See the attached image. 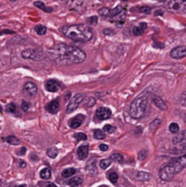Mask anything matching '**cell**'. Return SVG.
Returning a JSON list of instances; mask_svg holds the SVG:
<instances>
[{
    "label": "cell",
    "mask_w": 186,
    "mask_h": 187,
    "mask_svg": "<svg viewBox=\"0 0 186 187\" xmlns=\"http://www.w3.org/2000/svg\"><path fill=\"white\" fill-rule=\"evenodd\" d=\"M150 88L144 90L143 91H142L139 96H137L132 102L131 103L130 106V115L131 117H132L133 119H141L145 111H146V108H147V104H148V99H149V95H150Z\"/></svg>",
    "instance_id": "4"
},
{
    "label": "cell",
    "mask_w": 186,
    "mask_h": 187,
    "mask_svg": "<svg viewBox=\"0 0 186 187\" xmlns=\"http://www.w3.org/2000/svg\"><path fill=\"white\" fill-rule=\"evenodd\" d=\"M147 28V24L145 22H142L138 26H134L132 29V33L135 36H141L143 34V32L145 31V29Z\"/></svg>",
    "instance_id": "16"
},
{
    "label": "cell",
    "mask_w": 186,
    "mask_h": 187,
    "mask_svg": "<svg viewBox=\"0 0 186 187\" xmlns=\"http://www.w3.org/2000/svg\"><path fill=\"white\" fill-rule=\"evenodd\" d=\"M21 108L24 111H27L30 108V103L26 101H22V105H21Z\"/></svg>",
    "instance_id": "35"
},
{
    "label": "cell",
    "mask_w": 186,
    "mask_h": 187,
    "mask_svg": "<svg viewBox=\"0 0 186 187\" xmlns=\"http://www.w3.org/2000/svg\"><path fill=\"white\" fill-rule=\"evenodd\" d=\"M180 102L183 106L186 107V91H184L180 97Z\"/></svg>",
    "instance_id": "37"
},
{
    "label": "cell",
    "mask_w": 186,
    "mask_h": 187,
    "mask_svg": "<svg viewBox=\"0 0 186 187\" xmlns=\"http://www.w3.org/2000/svg\"><path fill=\"white\" fill-rule=\"evenodd\" d=\"M61 32L68 38L79 42H88L93 37L91 28L82 24L63 26L61 28Z\"/></svg>",
    "instance_id": "2"
},
{
    "label": "cell",
    "mask_w": 186,
    "mask_h": 187,
    "mask_svg": "<svg viewBox=\"0 0 186 187\" xmlns=\"http://www.w3.org/2000/svg\"><path fill=\"white\" fill-rule=\"evenodd\" d=\"M84 99H85V94L83 93H78L72 99H70V101L67 107V113H71L74 111H76L78 107L82 103Z\"/></svg>",
    "instance_id": "7"
},
{
    "label": "cell",
    "mask_w": 186,
    "mask_h": 187,
    "mask_svg": "<svg viewBox=\"0 0 186 187\" xmlns=\"http://www.w3.org/2000/svg\"><path fill=\"white\" fill-rule=\"evenodd\" d=\"M22 58L33 59V60H42L46 58L45 53L37 48H27L22 51L21 53Z\"/></svg>",
    "instance_id": "6"
},
{
    "label": "cell",
    "mask_w": 186,
    "mask_h": 187,
    "mask_svg": "<svg viewBox=\"0 0 186 187\" xmlns=\"http://www.w3.org/2000/svg\"><path fill=\"white\" fill-rule=\"evenodd\" d=\"M88 21L90 25H96L98 22V18H97V16H91L88 19Z\"/></svg>",
    "instance_id": "40"
},
{
    "label": "cell",
    "mask_w": 186,
    "mask_h": 187,
    "mask_svg": "<svg viewBox=\"0 0 186 187\" xmlns=\"http://www.w3.org/2000/svg\"><path fill=\"white\" fill-rule=\"evenodd\" d=\"M5 142L7 143H9V144H12V145H18V144H20V140L17 139L16 136H12V135L7 136L5 138Z\"/></svg>",
    "instance_id": "23"
},
{
    "label": "cell",
    "mask_w": 186,
    "mask_h": 187,
    "mask_svg": "<svg viewBox=\"0 0 186 187\" xmlns=\"http://www.w3.org/2000/svg\"><path fill=\"white\" fill-rule=\"evenodd\" d=\"M103 34L106 35V36H111V35L114 34V31L112 29H111V28H105L103 30Z\"/></svg>",
    "instance_id": "41"
},
{
    "label": "cell",
    "mask_w": 186,
    "mask_h": 187,
    "mask_svg": "<svg viewBox=\"0 0 186 187\" xmlns=\"http://www.w3.org/2000/svg\"><path fill=\"white\" fill-rule=\"evenodd\" d=\"M23 90H24L25 93H26V94H28L30 96H34L37 92V85L35 83L29 81V82H26L24 85Z\"/></svg>",
    "instance_id": "12"
},
{
    "label": "cell",
    "mask_w": 186,
    "mask_h": 187,
    "mask_svg": "<svg viewBox=\"0 0 186 187\" xmlns=\"http://www.w3.org/2000/svg\"><path fill=\"white\" fill-rule=\"evenodd\" d=\"M30 160L33 161V162H34V161L37 162V161H38V157H37V155H35V154H31V155H30Z\"/></svg>",
    "instance_id": "46"
},
{
    "label": "cell",
    "mask_w": 186,
    "mask_h": 187,
    "mask_svg": "<svg viewBox=\"0 0 186 187\" xmlns=\"http://www.w3.org/2000/svg\"><path fill=\"white\" fill-rule=\"evenodd\" d=\"M77 153L79 160H85L89 155V145L88 144L80 145L77 150Z\"/></svg>",
    "instance_id": "14"
},
{
    "label": "cell",
    "mask_w": 186,
    "mask_h": 187,
    "mask_svg": "<svg viewBox=\"0 0 186 187\" xmlns=\"http://www.w3.org/2000/svg\"><path fill=\"white\" fill-rule=\"evenodd\" d=\"M38 185H40V186H49V185L55 186V184L50 183V182H39V183H38Z\"/></svg>",
    "instance_id": "42"
},
{
    "label": "cell",
    "mask_w": 186,
    "mask_h": 187,
    "mask_svg": "<svg viewBox=\"0 0 186 187\" xmlns=\"http://www.w3.org/2000/svg\"><path fill=\"white\" fill-rule=\"evenodd\" d=\"M75 174H76V170L74 168H67L62 172L61 175L64 178H69L72 175H74Z\"/></svg>",
    "instance_id": "24"
},
{
    "label": "cell",
    "mask_w": 186,
    "mask_h": 187,
    "mask_svg": "<svg viewBox=\"0 0 186 187\" xmlns=\"http://www.w3.org/2000/svg\"><path fill=\"white\" fill-rule=\"evenodd\" d=\"M34 5H35L37 7H38L39 9H41V10H43L44 12H46V13H51V12H52V8L46 6L45 4H44L43 2H41V1H36V2L34 3Z\"/></svg>",
    "instance_id": "19"
},
{
    "label": "cell",
    "mask_w": 186,
    "mask_h": 187,
    "mask_svg": "<svg viewBox=\"0 0 186 187\" xmlns=\"http://www.w3.org/2000/svg\"><path fill=\"white\" fill-rule=\"evenodd\" d=\"M171 57L176 59H180L186 57V46H179L172 49L170 53Z\"/></svg>",
    "instance_id": "9"
},
{
    "label": "cell",
    "mask_w": 186,
    "mask_h": 187,
    "mask_svg": "<svg viewBox=\"0 0 186 187\" xmlns=\"http://www.w3.org/2000/svg\"><path fill=\"white\" fill-rule=\"evenodd\" d=\"M46 110H47L48 112L52 113V114L57 113V112L59 111V102H58V101L55 100V101H50L48 104H47Z\"/></svg>",
    "instance_id": "15"
},
{
    "label": "cell",
    "mask_w": 186,
    "mask_h": 187,
    "mask_svg": "<svg viewBox=\"0 0 186 187\" xmlns=\"http://www.w3.org/2000/svg\"><path fill=\"white\" fill-rule=\"evenodd\" d=\"M103 131H104L105 132H107V133H112V132H115V128H114L113 126L108 124V125H105V126L103 127Z\"/></svg>",
    "instance_id": "34"
},
{
    "label": "cell",
    "mask_w": 186,
    "mask_h": 187,
    "mask_svg": "<svg viewBox=\"0 0 186 187\" xmlns=\"http://www.w3.org/2000/svg\"><path fill=\"white\" fill-rule=\"evenodd\" d=\"M45 88L49 92H57L59 90V85L55 79H49L46 82Z\"/></svg>",
    "instance_id": "13"
},
{
    "label": "cell",
    "mask_w": 186,
    "mask_h": 187,
    "mask_svg": "<svg viewBox=\"0 0 186 187\" xmlns=\"http://www.w3.org/2000/svg\"><path fill=\"white\" fill-rule=\"evenodd\" d=\"M94 137H95L97 140H103V139H105L106 135H105V133H104V131L96 129V130L94 131Z\"/></svg>",
    "instance_id": "25"
},
{
    "label": "cell",
    "mask_w": 186,
    "mask_h": 187,
    "mask_svg": "<svg viewBox=\"0 0 186 187\" xmlns=\"http://www.w3.org/2000/svg\"><path fill=\"white\" fill-rule=\"evenodd\" d=\"M153 101L154 105H155L156 107H158L160 110H162V111H166L167 106H166L165 102H164L160 97H153Z\"/></svg>",
    "instance_id": "17"
},
{
    "label": "cell",
    "mask_w": 186,
    "mask_h": 187,
    "mask_svg": "<svg viewBox=\"0 0 186 187\" xmlns=\"http://www.w3.org/2000/svg\"><path fill=\"white\" fill-rule=\"evenodd\" d=\"M68 5H69V6H71L73 9L77 6V7H79V5H82V0H63Z\"/></svg>",
    "instance_id": "22"
},
{
    "label": "cell",
    "mask_w": 186,
    "mask_h": 187,
    "mask_svg": "<svg viewBox=\"0 0 186 187\" xmlns=\"http://www.w3.org/2000/svg\"><path fill=\"white\" fill-rule=\"evenodd\" d=\"M111 159H104V160H101L100 163V168L102 169H107L111 164Z\"/></svg>",
    "instance_id": "29"
},
{
    "label": "cell",
    "mask_w": 186,
    "mask_h": 187,
    "mask_svg": "<svg viewBox=\"0 0 186 187\" xmlns=\"http://www.w3.org/2000/svg\"><path fill=\"white\" fill-rule=\"evenodd\" d=\"M5 110H6V111H7V112L14 113V112L16 111V105H15L14 103H9V104L6 106Z\"/></svg>",
    "instance_id": "33"
},
{
    "label": "cell",
    "mask_w": 186,
    "mask_h": 187,
    "mask_svg": "<svg viewBox=\"0 0 186 187\" xmlns=\"http://www.w3.org/2000/svg\"><path fill=\"white\" fill-rule=\"evenodd\" d=\"M186 168V154L172 160L160 168L159 175L163 181H171L177 174Z\"/></svg>",
    "instance_id": "3"
},
{
    "label": "cell",
    "mask_w": 186,
    "mask_h": 187,
    "mask_svg": "<svg viewBox=\"0 0 186 187\" xmlns=\"http://www.w3.org/2000/svg\"><path fill=\"white\" fill-rule=\"evenodd\" d=\"M84 120H85V116H84L83 114H79V115L75 116L74 118H72V119L69 121L68 125H69L70 128L76 129V128L79 127V126L83 123Z\"/></svg>",
    "instance_id": "11"
},
{
    "label": "cell",
    "mask_w": 186,
    "mask_h": 187,
    "mask_svg": "<svg viewBox=\"0 0 186 187\" xmlns=\"http://www.w3.org/2000/svg\"><path fill=\"white\" fill-rule=\"evenodd\" d=\"M82 184V179L80 177H73L70 180H68V185L70 186H79Z\"/></svg>",
    "instance_id": "21"
},
{
    "label": "cell",
    "mask_w": 186,
    "mask_h": 187,
    "mask_svg": "<svg viewBox=\"0 0 186 187\" xmlns=\"http://www.w3.org/2000/svg\"><path fill=\"white\" fill-rule=\"evenodd\" d=\"M2 111H3V109H2V106L0 105V113H1Z\"/></svg>",
    "instance_id": "47"
},
{
    "label": "cell",
    "mask_w": 186,
    "mask_h": 187,
    "mask_svg": "<svg viewBox=\"0 0 186 187\" xmlns=\"http://www.w3.org/2000/svg\"><path fill=\"white\" fill-rule=\"evenodd\" d=\"M100 151L105 152V151H108L109 147H108V145H106V144H100Z\"/></svg>",
    "instance_id": "44"
},
{
    "label": "cell",
    "mask_w": 186,
    "mask_h": 187,
    "mask_svg": "<svg viewBox=\"0 0 186 187\" xmlns=\"http://www.w3.org/2000/svg\"><path fill=\"white\" fill-rule=\"evenodd\" d=\"M122 1H127V0H122Z\"/></svg>",
    "instance_id": "50"
},
{
    "label": "cell",
    "mask_w": 186,
    "mask_h": 187,
    "mask_svg": "<svg viewBox=\"0 0 186 187\" xmlns=\"http://www.w3.org/2000/svg\"><path fill=\"white\" fill-rule=\"evenodd\" d=\"M179 125L176 123V122H173V123H171L170 124V126H169V130H170V132H173V133H177L178 132H179Z\"/></svg>",
    "instance_id": "31"
},
{
    "label": "cell",
    "mask_w": 186,
    "mask_h": 187,
    "mask_svg": "<svg viewBox=\"0 0 186 187\" xmlns=\"http://www.w3.org/2000/svg\"><path fill=\"white\" fill-rule=\"evenodd\" d=\"M17 164H18L19 167H22V168H25L26 165V162H24L23 160H18V161H17Z\"/></svg>",
    "instance_id": "43"
},
{
    "label": "cell",
    "mask_w": 186,
    "mask_h": 187,
    "mask_svg": "<svg viewBox=\"0 0 186 187\" xmlns=\"http://www.w3.org/2000/svg\"><path fill=\"white\" fill-rule=\"evenodd\" d=\"M108 177H109V180H110L112 184H116L117 181H118V178H119L117 173H115V172H111V173L108 175Z\"/></svg>",
    "instance_id": "30"
},
{
    "label": "cell",
    "mask_w": 186,
    "mask_h": 187,
    "mask_svg": "<svg viewBox=\"0 0 186 187\" xmlns=\"http://www.w3.org/2000/svg\"><path fill=\"white\" fill-rule=\"evenodd\" d=\"M151 10H152V8H151L150 6H142V7H140V11H141L142 13L149 14V13L151 12Z\"/></svg>",
    "instance_id": "38"
},
{
    "label": "cell",
    "mask_w": 186,
    "mask_h": 187,
    "mask_svg": "<svg viewBox=\"0 0 186 187\" xmlns=\"http://www.w3.org/2000/svg\"><path fill=\"white\" fill-rule=\"evenodd\" d=\"M58 153V149H57V148H54V147H52V148L48 149V150H47V156H48V157H50V158H53V159L57 157Z\"/></svg>",
    "instance_id": "28"
},
{
    "label": "cell",
    "mask_w": 186,
    "mask_h": 187,
    "mask_svg": "<svg viewBox=\"0 0 186 187\" xmlns=\"http://www.w3.org/2000/svg\"><path fill=\"white\" fill-rule=\"evenodd\" d=\"M74 137L76 140L78 141H85L87 140V135L83 132H78V133H75L74 134Z\"/></svg>",
    "instance_id": "32"
},
{
    "label": "cell",
    "mask_w": 186,
    "mask_h": 187,
    "mask_svg": "<svg viewBox=\"0 0 186 187\" xmlns=\"http://www.w3.org/2000/svg\"><path fill=\"white\" fill-rule=\"evenodd\" d=\"M26 147H22V148L19 150V152H17V154H18V155H24V154L26 153Z\"/></svg>",
    "instance_id": "45"
},
{
    "label": "cell",
    "mask_w": 186,
    "mask_h": 187,
    "mask_svg": "<svg viewBox=\"0 0 186 187\" xmlns=\"http://www.w3.org/2000/svg\"><path fill=\"white\" fill-rule=\"evenodd\" d=\"M48 53L55 61L64 65L79 64L86 59V53L82 49L66 44L55 45Z\"/></svg>",
    "instance_id": "1"
},
{
    "label": "cell",
    "mask_w": 186,
    "mask_h": 187,
    "mask_svg": "<svg viewBox=\"0 0 186 187\" xmlns=\"http://www.w3.org/2000/svg\"><path fill=\"white\" fill-rule=\"evenodd\" d=\"M184 122H186V114H184Z\"/></svg>",
    "instance_id": "48"
},
{
    "label": "cell",
    "mask_w": 186,
    "mask_h": 187,
    "mask_svg": "<svg viewBox=\"0 0 186 187\" xmlns=\"http://www.w3.org/2000/svg\"><path fill=\"white\" fill-rule=\"evenodd\" d=\"M35 31H36L38 35L42 36V35H45V34H46V32H47V27H46L45 26L38 25V26H35Z\"/></svg>",
    "instance_id": "27"
},
{
    "label": "cell",
    "mask_w": 186,
    "mask_h": 187,
    "mask_svg": "<svg viewBox=\"0 0 186 187\" xmlns=\"http://www.w3.org/2000/svg\"><path fill=\"white\" fill-rule=\"evenodd\" d=\"M111 161H113L115 163H119V164H121L123 162V156L121 153H113V154H111Z\"/></svg>",
    "instance_id": "26"
},
{
    "label": "cell",
    "mask_w": 186,
    "mask_h": 187,
    "mask_svg": "<svg viewBox=\"0 0 186 187\" xmlns=\"http://www.w3.org/2000/svg\"><path fill=\"white\" fill-rule=\"evenodd\" d=\"M147 154H148V153H147V151H141L140 153H139V159L140 160H144L146 157H147Z\"/></svg>",
    "instance_id": "39"
},
{
    "label": "cell",
    "mask_w": 186,
    "mask_h": 187,
    "mask_svg": "<svg viewBox=\"0 0 186 187\" xmlns=\"http://www.w3.org/2000/svg\"><path fill=\"white\" fill-rule=\"evenodd\" d=\"M95 103H96V100H95L94 98H92V97L89 98V100L86 101V105H87L88 107H92Z\"/></svg>",
    "instance_id": "36"
},
{
    "label": "cell",
    "mask_w": 186,
    "mask_h": 187,
    "mask_svg": "<svg viewBox=\"0 0 186 187\" xmlns=\"http://www.w3.org/2000/svg\"><path fill=\"white\" fill-rule=\"evenodd\" d=\"M165 5L172 13H186V0H165Z\"/></svg>",
    "instance_id": "5"
},
{
    "label": "cell",
    "mask_w": 186,
    "mask_h": 187,
    "mask_svg": "<svg viewBox=\"0 0 186 187\" xmlns=\"http://www.w3.org/2000/svg\"><path fill=\"white\" fill-rule=\"evenodd\" d=\"M173 143L174 148L179 151L186 150V131H183L174 136L173 139Z\"/></svg>",
    "instance_id": "8"
},
{
    "label": "cell",
    "mask_w": 186,
    "mask_h": 187,
    "mask_svg": "<svg viewBox=\"0 0 186 187\" xmlns=\"http://www.w3.org/2000/svg\"><path fill=\"white\" fill-rule=\"evenodd\" d=\"M40 177L44 180H47L51 177V171L50 169L48 168H44L40 171V174H39Z\"/></svg>",
    "instance_id": "20"
},
{
    "label": "cell",
    "mask_w": 186,
    "mask_h": 187,
    "mask_svg": "<svg viewBox=\"0 0 186 187\" xmlns=\"http://www.w3.org/2000/svg\"><path fill=\"white\" fill-rule=\"evenodd\" d=\"M11 2H15V1H16V0H10Z\"/></svg>",
    "instance_id": "49"
},
{
    "label": "cell",
    "mask_w": 186,
    "mask_h": 187,
    "mask_svg": "<svg viewBox=\"0 0 186 187\" xmlns=\"http://www.w3.org/2000/svg\"><path fill=\"white\" fill-rule=\"evenodd\" d=\"M111 111L108 108L100 107L96 111V117L100 121L107 120L111 118Z\"/></svg>",
    "instance_id": "10"
},
{
    "label": "cell",
    "mask_w": 186,
    "mask_h": 187,
    "mask_svg": "<svg viewBox=\"0 0 186 187\" xmlns=\"http://www.w3.org/2000/svg\"><path fill=\"white\" fill-rule=\"evenodd\" d=\"M135 178L138 181H150L152 178L151 174L147 172H138L135 175Z\"/></svg>",
    "instance_id": "18"
}]
</instances>
